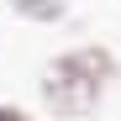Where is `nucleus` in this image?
Masks as SVG:
<instances>
[{"label":"nucleus","instance_id":"1","mask_svg":"<svg viewBox=\"0 0 121 121\" xmlns=\"http://www.w3.org/2000/svg\"><path fill=\"white\" fill-rule=\"evenodd\" d=\"M37 100H42V116H48V121H84V116L100 111L105 90L90 84V79H79V74H63V69H48V63H42Z\"/></svg>","mask_w":121,"mask_h":121},{"label":"nucleus","instance_id":"2","mask_svg":"<svg viewBox=\"0 0 121 121\" xmlns=\"http://www.w3.org/2000/svg\"><path fill=\"white\" fill-rule=\"evenodd\" d=\"M48 69H63V74H79V79H90V84L111 90L116 79H121V58H116L105 42H74V48H63V53H53Z\"/></svg>","mask_w":121,"mask_h":121},{"label":"nucleus","instance_id":"3","mask_svg":"<svg viewBox=\"0 0 121 121\" xmlns=\"http://www.w3.org/2000/svg\"><path fill=\"white\" fill-rule=\"evenodd\" d=\"M11 16L26 26H63L69 21V0H11Z\"/></svg>","mask_w":121,"mask_h":121},{"label":"nucleus","instance_id":"4","mask_svg":"<svg viewBox=\"0 0 121 121\" xmlns=\"http://www.w3.org/2000/svg\"><path fill=\"white\" fill-rule=\"evenodd\" d=\"M0 121H48V116H32L21 105H11V100H0Z\"/></svg>","mask_w":121,"mask_h":121}]
</instances>
